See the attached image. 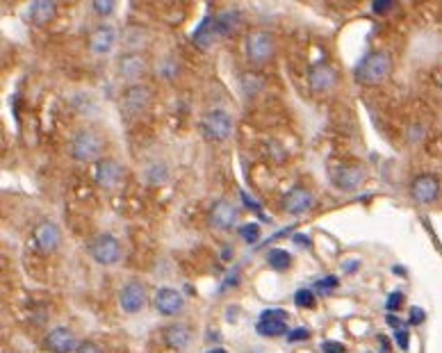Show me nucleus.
I'll return each mask as SVG.
<instances>
[{
	"label": "nucleus",
	"mask_w": 442,
	"mask_h": 353,
	"mask_svg": "<svg viewBox=\"0 0 442 353\" xmlns=\"http://www.w3.org/2000/svg\"><path fill=\"white\" fill-rule=\"evenodd\" d=\"M57 12V7L53 0H37L30 7V18L37 23V25H44L48 21H53V16Z\"/></svg>",
	"instance_id": "4be33fe9"
},
{
	"label": "nucleus",
	"mask_w": 442,
	"mask_h": 353,
	"mask_svg": "<svg viewBox=\"0 0 442 353\" xmlns=\"http://www.w3.org/2000/svg\"><path fill=\"white\" fill-rule=\"evenodd\" d=\"M149 103H151V89L144 87V84H132L121 98V112L126 117H137V114H141L149 108Z\"/></svg>",
	"instance_id": "0eeeda50"
},
{
	"label": "nucleus",
	"mask_w": 442,
	"mask_h": 353,
	"mask_svg": "<svg viewBox=\"0 0 442 353\" xmlns=\"http://www.w3.org/2000/svg\"><path fill=\"white\" fill-rule=\"evenodd\" d=\"M308 338H310L308 328H294L292 333H287V340L290 342H299V340H308Z\"/></svg>",
	"instance_id": "c756f323"
},
{
	"label": "nucleus",
	"mask_w": 442,
	"mask_h": 353,
	"mask_svg": "<svg viewBox=\"0 0 442 353\" xmlns=\"http://www.w3.org/2000/svg\"><path fill=\"white\" fill-rule=\"evenodd\" d=\"M312 205H315V194L308 192V189H303V187L292 189V192L287 194V196H285V201H283L285 212H287V214H292V217H301V214H305L308 210H312Z\"/></svg>",
	"instance_id": "9b49d317"
},
{
	"label": "nucleus",
	"mask_w": 442,
	"mask_h": 353,
	"mask_svg": "<svg viewBox=\"0 0 442 353\" xmlns=\"http://www.w3.org/2000/svg\"><path fill=\"white\" fill-rule=\"evenodd\" d=\"M392 71V57L388 53H372L355 66V80L362 84H379Z\"/></svg>",
	"instance_id": "f257e3e1"
},
{
	"label": "nucleus",
	"mask_w": 442,
	"mask_h": 353,
	"mask_svg": "<svg viewBox=\"0 0 442 353\" xmlns=\"http://www.w3.org/2000/svg\"><path fill=\"white\" fill-rule=\"evenodd\" d=\"M156 308H158L160 314H167V317H171V314H178L182 310V297H180V292L171 290V288L158 290V294H156Z\"/></svg>",
	"instance_id": "dca6fc26"
},
{
	"label": "nucleus",
	"mask_w": 442,
	"mask_h": 353,
	"mask_svg": "<svg viewBox=\"0 0 442 353\" xmlns=\"http://www.w3.org/2000/svg\"><path fill=\"white\" fill-rule=\"evenodd\" d=\"M237 25H239V12H235V9H228V12H221L219 16H215V32H217V39H219V37L233 34Z\"/></svg>",
	"instance_id": "412c9836"
},
{
	"label": "nucleus",
	"mask_w": 442,
	"mask_h": 353,
	"mask_svg": "<svg viewBox=\"0 0 442 353\" xmlns=\"http://www.w3.org/2000/svg\"><path fill=\"white\" fill-rule=\"evenodd\" d=\"M32 240L37 244V249L42 253H51L57 249V244H60V228H57L53 222H42L37 224L34 233H32Z\"/></svg>",
	"instance_id": "f8f14e48"
},
{
	"label": "nucleus",
	"mask_w": 442,
	"mask_h": 353,
	"mask_svg": "<svg viewBox=\"0 0 442 353\" xmlns=\"http://www.w3.org/2000/svg\"><path fill=\"white\" fill-rule=\"evenodd\" d=\"M194 44L198 46L201 51H208L210 46L217 41V32H215V16H206V21L201 23V27L194 32Z\"/></svg>",
	"instance_id": "aec40b11"
},
{
	"label": "nucleus",
	"mask_w": 442,
	"mask_h": 353,
	"mask_svg": "<svg viewBox=\"0 0 442 353\" xmlns=\"http://www.w3.org/2000/svg\"><path fill=\"white\" fill-rule=\"evenodd\" d=\"M390 7H392V3H390V0H377V3H372L374 14H386Z\"/></svg>",
	"instance_id": "72a5a7b5"
},
{
	"label": "nucleus",
	"mask_w": 442,
	"mask_h": 353,
	"mask_svg": "<svg viewBox=\"0 0 442 353\" xmlns=\"http://www.w3.org/2000/svg\"><path fill=\"white\" fill-rule=\"evenodd\" d=\"M255 330L265 338H278L287 333V312L285 310H276L269 308L260 314V319L255 323Z\"/></svg>",
	"instance_id": "6e6552de"
},
{
	"label": "nucleus",
	"mask_w": 442,
	"mask_h": 353,
	"mask_svg": "<svg viewBox=\"0 0 442 353\" xmlns=\"http://www.w3.org/2000/svg\"><path fill=\"white\" fill-rule=\"evenodd\" d=\"M335 82H338V73L331 66L320 64L310 71V87L315 91H331L335 87Z\"/></svg>",
	"instance_id": "f3484780"
},
{
	"label": "nucleus",
	"mask_w": 442,
	"mask_h": 353,
	"mask_svg": "<svg viewBox=\"0 0 442 353\" xmlns=\"http://www.w3.org/2000/svg\"><path fill=\"white\" fill-rule=\"evenodd\" d=\"M239 196H242V201H244V203H246L248 207H251V210H258V203H255V201H253V198H251V196H248L246 192H239Z\"/></svg>",
	"instance_id": "e433bc0d"
},
{
	"label": "nucleus",
	"mask_w": 442,
	"mask_h": 353,
	"mask_svg": "<svg viewBox=\"0 0 442 353\" xmlns=\"http://www.w3.org/2000/svg\"><path fill=\"white\" fill-rule=\"evenodd\" d=\"M322 349H324V353H344L342 342H324Z\"/></svg>",
	"instance_id": "473e14b6"
},
{
	"label": "nucleus",
	"mask_w": 442,
	"mask_h": 353,
	"mask_svg": "<svg viewBox=\"0 0 442 353\" xmlns=\"http://www.w3.org/2000/svg\"><path fill=\"white\" fill-rule=\"evenodd\" d=\"M123 176V169L119 162L114 160H103L96 165V183H99L103 189H112L117 187V183Z\"/></svg>",
	"instance_id": "4468645a"
},
{
	"label": "nucleus",
	"mask_w": 442,
	"mask_h": 353,
	"mask_svg": "<svg viewBox=\"0 0 442 353\" xmlns=\"http://www.w3.org/2000/svg\"><path fill=\"white\" fill-rule=\"evenodd\" d=\"M294 244L296 246H310V242H308V237H305V235H294Z\"/></svg>",
	"instance_id": "58836bf2"
},
{
	"label": "nucleus",
	"mask_w": 442,
	"mask_h": 353,
	"mask_svg": "<svg viewBox=\"0 0 442 353\" xmlns=\"http://www.w3.org/2000/svg\"><path fill=\"white\" fill-rule=\"evenodd\" d=\"M269 267H274L276 271H285V269H290V264H292V255L283 251V249H274V251H269Z\"/></svg>",
	"instance_id": "b1692460"
},
{
	"label": "nucleus",
	"mask_w": 442,
	"mask_h": 353,
	"mask_svg": "<svg viewBox=\"0 0 442 353\" xmlns=\"http://www.w3.org/2000/svg\"><path fill=\"white\" fill-rule=\"evenodd\" d=\"M424 319H427V312H424V310L417 308V305H415V308H410V314H408V321H410V323H415V326H419V323L424 321Z\"/></svg>",
	"instance_id": "c85d7f7f"
},
{
	"label": "nucleus",
	"mask_w": 442,
	"mask_h": 353,
	"mask_svg": "<svg viewBox=\"0 0 442 353\" xmlns=\"http://www.w3.org/2000/svg\"><path fill=\"white\" fill-rule=\"evenodd\" d=\"M340 285V281L335 278V276H329V278H322V281H317L315 283V290L317 292H331V290H335Z\"/></svg>",
	"instance_id": "bb28decb"
},
{
	"label": "nucleus",
	"mask_w": 442,
	"mask_h": 353,
	"mask_svg": "<svg viewBox=\"0 0 442 353\" xmlns=\"http://www.w3.org/2000/svg\"><path fill=\"white\" fill-rule=\"evenodd\" d=\"M201 128H203V135L208 139L224 141L233 135V117L226 110H213L201 123Z\"/></svg>",
	"instance_id": "7ed1b4c3"
},
{
	"label": "nucleus",
	"mask_w": 442,
	"mask_h": 353,
	"mask_svg": "<svg viewBox=\"0 0 442 353\" xmlns=\"http://www.w3.org/2000/svg\"><path fill=\"white\" fill-rule=\"evenodd\" d=\"M237 222V210L228 201H217L210 210V226L217 231H230Z\"/></svg>",
	"instance_id": "ddd939ff"
},
{
	"label": "nucleus",
	"mask_w": 442,
	"mask_h": 353,
	"mask_svg": "<svg viewBox=\"0 0 442 353\" xmlns=\"http://www.w3.org/2000/svg\"><path fill=\"white\" fill-rule=\"evenodd\" d=\"M438 194H440V180L436 176L424 174V176H417L415 180H412L410 196H412V201H415V203L429 205V203L436 201Z\"/></svg>",
	"instance_id": "1a4fd4ad"
},
{
	"label": "nucleus",
	"mask_w": 442,
	"mask_h": 353,
	"mask_svg": "<svg viewBox=\"0 0 442 353\" xmlns=\"http://www.w3.org/2000/svg\"><path fill=\"white\" fill-rule=\"evenodd\" d=\"M208 353H226V351L224 349H210Z\"/></svg>",
	"instance_id": "a19ab883"
},
{
	"label": "nucleus",
	"mask_w": 442,
	"mask_h": 353,
	"mask_svg": "<svg viewBox=\"0 0 442 353\" xmlns=\"http://www.w3.org/2000/svg\"><path fill=\"white\" fill-rule=\"evenodd\" d=\"M46 347L55 353H71L78 347V342H75V335L69 328H55L46 335Z\"/></svg>",
	"instance_id": "2eb2a0df"
},
{
	"label": "nucleus",
	"mask_w": 442,
	"mask_h": 353,
	"mask_svg": "<svg viewBox=\"0 0 442 353\" xmlns=\"http://www.w3.org/2000/svg\"><path fill=\"white\" fill-rule=\"evenodd\" d=\"M379 342H381V347H383V351H386V353H388V351H390V345H388V340H386V338H379Z\"/></svg>",
	"instance_id": "ea45409f"
},
{
	"label": "nucleus",
	"mask_w": 442,
	"mask_h": 353,
	"mask_svg": "<svg viewBox=\"0 0 442 353\" xmlns=\"http://www.w3.org/2000/svg\"><path fill=\"white\" fill-rule=\"evenodd\" d=\"M274 49H276V44H274V37L269 34V32H253V34H248V39H246V53H248V60L255 62V64H265L272 60V55H274Z\"/></svg>",
	"instance_id": "423d86ee"
},
{
	"label": "nucleus",
	"mask_w": 442,
	"mask_h": 353,
	"mask_svg": "<svg viewBox=\"0 0 442 353\" xmlns=\"http://www.w3.org/2000/svg\"><path fill=\"white\" fill-rule=\"evenodd\" d=\"M114 39H117V34H114L112 27L103 25V27H99V30L91 34L89 46H91V51L96 55H108L112 51V46H114Z\"/></svg>",
	"instance_id": "6ab92c4d"
},
{
	"label": "nucleus",
	"mask_w": 442,
	"mask_h": 353,
	"mask_svg": "<svg viewBox=\"0 0 442 353\" xmlns=\"http://www.w3.org/2000/svg\"><path fill=\"white\" fill-rule=\"evenodd\" d=\"M239 269H233V271H230L228 276H230V278H228V283H224V288H230V285H235L237 283V278H239Z\"/></svg>",
	"instance_id": "4c0bfd02"
},
{
	"label": "nucleus",
	"mask_w": 442,
	"mask_h": 353,
	"mask_svg": "<svg viewBox=\"0 0 442 353\" xmlns=\"http://www.w3.org/2000/svg\"><path fill=\"white\" fill-rule=\"evenodd\" d=\"M395 340H397V345H399L401 351H408V345H410L408 330H397V333H395Z\"/></svg>",
	"instance_id": "7c9ffc66"
},
{
	"label": "nucleus",
	"mask_w": 442,
	"mask_h": 353,
	"mask_svg": "<svg viewBox=\"0 0 442 353\" xmlns=\"http://www.w3.org/2000/svg\"><path fill=\"white\" fill-rule=\"evenodd\" d=\"M80 353H101V349L91 345V342H84V345L80 347Z\"/></svg>",
	"instance_id": "c9c22d12"
},
{
	"label": "nucleus",
	"mask_w": 442,
	"mask_h": 353,
	"mask_svg": "<svg viewBox=\"0 0 442 353\" xmlns=\"http://www.w3.org/2000/svg\"><path fill=\"white\" fill-rule=\"evenodd\" d=\"M119 73L126 80H139L146 73V60L141 55H123L119 60Z\"/></svg>",
	"instance_id": "a211bd4d"
},
{
	"label": "nucleus",
	"mask_w": 442,
	"mask_h": 353,
	"mask_svg": "<svg viewBox=\"0 0 442 353\" xmlns=\"http://www.w3.org/2000/svg\"><path fill=\"white\" fill-rule=\"evenodd\" d=\"M239 235H242L248 244H255L258 240H260V226H258V224H246V226L239 228Z\"/></svg>",
	"instance_id": "393cba45"
},
{
	"label": "nucleus",
	"mask_w": 442,
	"mask_h": 353,
	"mask_svg": "<svg viewBox=\"0 0 442 353\" xmlns=\"http://www.w3.org/2000/svg\"><path fill=\"white\" fill-rule=\"evenodd\" d=\"M103 150V139L94 130H82L71 141V155L78 162H94Z\"/></svg>",
	"instance_id": "f03ea898"
},
{
	"label": "nucleus",
	"mask_w": 442,
	"mask_h": 353,
	"mask_svg": "<svg viewBox=\"0 0 442 353\" xmlns=\"http://www.w3.org/2000/svg\"><path fill=\"white\" fill-rule=\"evenodd\" d=\"M331 178L342 192H353L365 183V169L360 165H338L331 169Z\"/></svg>",
	"instance_id": "39448f33"
},
{
	"label": "nucleus",
	"mask_w": 442,
	"mask_h": 353,
	"mask_svg": "<svg viewBox=\"0 0 442 353\" xmlns=\"http://www.w3.org/2000/svg\"><path fill=\"white\" fill-rule=\"evenodd\" d=\"M119 303H121L123 312H128V314L141 312L144 305H146V290H144V285L137 281H130L128 285H123L119 292Z\"/></svg>",
	"instance_id": "9d476101"
},
{
	"label": "nucleus",
	"mask_w": 442,
	"mask_h": 353,
	"mask_svg": "<svg viewBox=\"0 0 442 353\" xmlns=\"http://www.w3.org/2000/svg\"><path fill=\"white\" fill-rule=\"evenodd\" d=\"M401 303H403V294L401 292H392L388 297V301H386V308H388L390 314H395L401 308Z\"/></svg>",
	"instance_id": "cd10ccee"
},
{
	"label": "nucleus",
	"mask_w": 442,
	"mask_h": 353,
	"mask_svg": "<svg viewBox=\"0 0 442 353\" xmlns=\"http://www.w3.org/2000/svg\"><path fill=\"white\" fill-rule=\"evenodd\" d=\"M294 303L299 305V308H312V305H315V294L310 290H299L294 294Z\"/></svg>",
	"instance_id": "a878e982"
},
{
	"label": "nucleus",
	"mask_w": 442,
	"mask_h": 353,
	"mask_svg": "<svg viewBox=\"0 0 442 353\" xmlns=\"http://www.w3.org/2000/svg\"><path fill=\"white\" fill-rule=\"evenodd\" d=\"M94 9H96L99 14H110L112 9H114V3H112V0H96V3H94Z\"/></svg>",
	"instance_id": "2f4dec72"
},
{
	"label": "nucleus",
	"mask_w": 442,
	"mask_h": 353,
	"mask_svg": "<svg viewBox=\"0 0 442 353\" xmlns=\"http://www.w3.org/2000/svg\"><path fill=\"white\" fill-rule=\"evenodd\" d=\"M167 342L174 349H178V351H182L187 345H189V330L185 328V326H171L169 330H167Z\"/></svg>",
	"instance_id": "5701e85b"
},
{
	"label": "nucleus",
	"mask_w": 442,
	"mask_h": 353,
	"mask_svg": "<svg viewBox=\"0 0 442 353\" xmlns=\"http://www.w3.org/2000/svg\"><path fill=\"white\" fill-rule=\"evenodd\" d=\"M388 323L392 328H395V333L397 330H406L408 328V321H401V319H397L395 314H388Z\"/></svg>",
	"instance_id": "f704fd0d"
},
{
	"label": "nucleus",
	"mask_w": 442,
	"mask_h": 353,
	"mask_svg": "<svg viewBox=\"0 0 442 353\" xmlns=\"http://www.w3.org/2000/svg\"><path fill=\"white\" fill-rule=\"evenodd\" d=\"M89 251H91L94 260L99 264H105V267L117 264L121 260V246H119V242L114 240L112 235H99L91 242Z\"/></svg>",
	"instance_id": "20e7f679"
}]
</instances>
